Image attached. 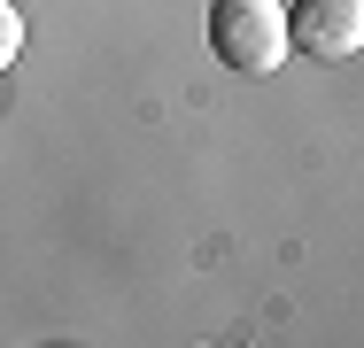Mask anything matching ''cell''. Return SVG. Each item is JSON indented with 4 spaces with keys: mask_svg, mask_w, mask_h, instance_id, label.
Returning a JSON list of instances; mask_svg holds the SVG:
<instances>
[{
    "mask_svg": "<svg viewBox=\"0 0 364 348\" xmlns=\"http://www.w3.org/2000/svg\"><path fill=\"white\" fill-rule=\"evenodd\" d=\"M287 47H302L310 62H349L364 47V0H294Z\"/></svg>",
    "mask_w": 364,
    "mask_h": 348,
    "instance_id": "7a4b0ae2",
    "label": "cell"
},
{
    "mask_svg": "<svg viewBox=\"0 0 364 348\" xmlns=\"http://www.w3.org/2000/svg\"><path fill=\"white\" fill-rule=\"evenodd\" d=\"M16 47H23V16H16L8 0H0V70L16 62Z\"/></svg>",
    "mask_w": 364,
    "mask_h": 348,
    "instance_id": "3957f363",
    "label": "cell"
},
{
    "mask_svg": "<svg viewBox=\"0 0 364 348\" xmlns=\"http://www.w3.org/2000/svg\"><path fill=\"white\" fill-rule=\"evenodd\" d=\"M210 55L232 77H272L287 62V8L279 0H218L210 8Z\"/></svg>",
    "mask_w": 364,
    "mask_h": 348,
    "instance_id": "6da1fadb",
    "label": "cell"
}]
</instances>
